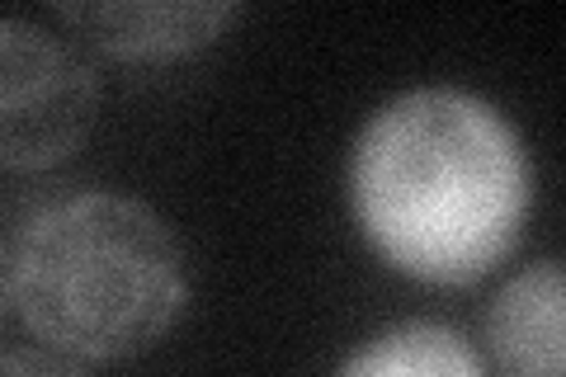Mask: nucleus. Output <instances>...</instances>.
<instances>
[{"instance_id":"0eeeda50","label":"nucleus","mask_w":566,"mask_h":377,"mask_svg":"<svg viewBox=\"0 0 566 377\" xmlns=\"http://www.w3.org/2000/svg\"><path fill=\"white\" fill-rule=\"evenodd\" d=\"M0 377H95L81 358L71 354H57V349H33V345H20V349H0Z\"/></svg>"},{"instance_id":"39448f33","label":"nucleus","mask_w":566,"mask_h":377,"mask_svg":"<svg viewBox=\"0 0 566 377\" xmlns=\"http://www.w3.org/2000/svg\"><path fill=\"white\" fill-rule=\"evenodd\" d=\"M566 279L557 260H538L501 283L486 312V345L501 377H566Z\"/></svg>"},{"instance_id":"f03ea898","label":"nucleus","mask_w":566,"mask_h":377,"mask_svg":"<svg viewBox=\"0 0 566 377\" xmlns=\"http://www.w3.org/2000/svg\"><path fill=\"white\" fill-rule=\"evenodd\" d=\"M10 307L57 354L91 364L147 354L189 307L185 245L133 193H66L20 227Z\"/></svg>"},{"instance_id":"f257e3e1","label":"nucleus","mask_w":566,"mask_h":377,"mask_svg":"<svg viewBox=\"0 0 566 377\" xmlns=\"http://www.w3.org/2000/svg\"><path fill=\"white\" fill-rule=\"evenodd\" d=\"M534 175L495 104L430 85L387 100L349 156V203L368 245L424 283H472L520 241Z\"/></svg>"},{"instance_id":"20e7f679","label":"nucleus","mask_w":566,"mask_h":377,"mask_svg":"<svg viewBox=\"0 0 566 377\" xmlns=\"http://www.w3.org/2000/svg\"><path fill=\"white\" fill-rule=\"evenodd\" d=\"M81 52L109 62H175L218 43L241 20V6L222 0H76L57 6Z\"/></svg>"},{"instance_id":"6e6552de","label":"nucleus","mask_w":566,"mask_h":377,"mask_svg":"<svg viewBox=\"0 0 566 377\" xmlns=\"http://www.w3.org/2000/svg\"><path fill=\"white\" fill-rule=\"evenodd\" d=\"M10 312V255L0 250V321H6Z\"/></svg>"},{"instance_id":"7ed1b4c3","label":"nucleus","mask_w":566,"mask_h":377,"mask_svg":"<svg viewBox=\"0 0 566 377\" xmlns=\"http://www.w3.org/2000/svg\"><path fill=\"white\" fill-rule=\"evenodd\" d=\"M99 118V76L66 33L0 20V170L29 175L85 147Z\"/></svg>"},{"instance_id":"423d86ee","label":"nucleus","mask_w":566,"mask_h":377,"mask_svg":"<svg viewBox=\"0 0 566 377\" xmlns=\"http://www.w3.org/2000/svg\"><path fill=\"white\" fill-rule=\"evenodd\" d=\"M335 377H486V368L458 331L406 321L359 345Z\"/></svg>"}]
</instances>
